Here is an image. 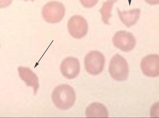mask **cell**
<instances>
[{"label": "cell", "mask_w": 159, "mask_h": 118, "mask_svg": "<svg viewBox=\"0 0 159 118\" xmlns=\"http://www.w3.org/2000/svg\"><path fill=\"white\" fill-rule=\"evenodd\" d=\"M24 0V1H28V0ZM30 0V1H34L35 0Z\"/></svg>", "instance_id": "16"}, {"label": "cell", "mask_w": 159, "mask_h": 118, "mask_svg": "<svg viewBox=\"0 0 159 118\" xmlns=\"http://www.w3.org/2000/svg\"><path fill=\"white\" fill-rule=\"evenodd\" d=\"M148 3L151 5H154L159 3V0H144Z\"/></svg>", "instance_id": "15"}, {"label": "cell", "mask_w": 159, "mask_h": 118, "mask_svg": "<svg viewBox=\"0 0 159 118\" xmlns=\"http://www.w3.org/2000/svg\"><path fill=\"white\" fill-rule=\"evenodd\" d=\"M116 0H107L103 2L99 10L102 16V19L106 24H109V20L111 16V11L114 3Z\"/></svg>", "instance_id": "12"}, {"label": "cell", "mask_w": 159, "mask_h": 118, "mask_svg": "<svg viewBox=\"0 0 159 118\" xmlns=\"http://www.w3.org/2000/svg\"><path fill=\"white\" fill-rule=\"evenodd\" d=\"M129 66L126 59L118 54H115L111 59L109 72L115 80L122 81L128 78Z\"/></svg>", "instance_id": "3"}, {"label": "cell", "mask_w": 159, "mask_h": 118, "mask_svg": "<svg viewBox=\"0 0 159 118\" xmlns=\"http://www.w3.org/2000/svg\"><path fill=\"white\" fill-rule=\"evenodd\" d=\"M13 0H0V8L6 7L10 5Z\"/></svg>", "instance_id": "14"}, {"label": "cell", "mask_w": 159, "mask_h": 118, "mask_svg": "<svg viewBox=\"0 0 159 118\" xmlns=\"http://www.w3.org/2000/svg\"><path fill=\"white\" fill-rule=\"evenodd\" d=\"M41 12L42 17L45 21L50 23H56L60 22L64 17L65 8L61 3L52 1L43 7Z\"/></svg>", "instance_id": "2"}, {"label": "cell", "mask_w": 159, "mask_h": 118, "mask_svg": "<svg viewBox=\"0 0 159 118\" xmlns=\"http://www.w3.org/2000/svg\"><path fill=\"white\" fill-rule=\"evenodd\" d=\"M18 71L20 78L27 86L33 87L34 94H36L39 86V79L36 74L28 67L19 66Z\"/></svg>", "instance_id": "9"}, {"label": "cell", "mask_w": 159, "mask_h": 118, "mask_svg": "<svg viewBox=\"0 0 159 118\" xmlns=\"http://www.w3.org/2000/svg\"><path fill=\"white\" fill-rule=\"evenodd\" d=\"M119 17L123 23L128 27L135 24L139 20L141 10L139 8H135L128 11H121L117 9Z\"/></svg>", "instance_id": "10"}, {"label": "cell", "mask_w": 159, "mask_h": 118, "mask_svg": "<svg viewBox=\"0 0 159 118\" xmlns=\"http://www.w3.org/2000/svg\"><path fill=\"white\" fill-rule=\"evenodd\" d=\"M99 0H80L82 5L85 8H90L97 3Z\"/></svg>", "instance_id": "13"}, {"label": "cell", "mask_w": 159, "mask_h": 118, "mask_svg": "<svg viewBox=\"0 0 159 118\" xmlns=\"http://www.w3.org/2000/svg\"><path fill=\"white\" fill-rule=\"evenodd\" d=\"M79 60L71 57L63 59L60 65V70L62 75L69 79H72L77 76L80 72Z\"/></svg>", "instance_id": "8"}, {"label": "cell", "mask_w": 159, "mask_h": 118, "mask_svg": "<svg viewBox=\"0 0 159 118\" xmlns=\"http://www.w3.org/2000/svg\"><path fill=\"white\" fill-rule=\"evenodd\" d=\"M112 41L117 48L125 52L132 50L136 44V40L131 33L124 31L117 32L114 35Z\"/></svg>", "instance_id": "6"}, {"label": "cell", "mask_w": 159, "mask_h": 118, "mask_svg": "<svg viewBox=\"0 0 159 118\" xmlns=\"http://www.w3.org/2000/svg\"><path fill=\"white\" fill-rule=\"evenodd\" d=\"M159 56L157 54H150L142 59L140 67L143 73L150 77H156L159 74Z\"/></svg>", "instance_id": "7"}, {"label": "cell", "mask_w": 159, "mask_h": 118, "mask_svg": "<svg viewBox=\"0 0 159 118\" xmlns=\"http://www.w3.org/2000/svg\"><path fill=\"white\" fill-rule=\"evenodd\" d=\"M85 114L88 118H107L108 113L106 107L103 104L95 102L92 103L86 109Z\"/></svg>", "instance_id": "11"}, {"label": "cell", "mask_w": 159, "mask_h": 118, "mask_svg": "<svg viewBox=\"0 0 159 118\" xmlns=\"http://www.w3.org/2000/svg\"><path fill=\"white\" fill-rule=\"evenodd\" d=\"M67 28L70 35L73 38L80 39L87 34L88 26L86 20L83 17L75 15L68 20Z\"/></svg>", "instance_id": "5"}, {"label": "cell", "mask_w": 159, "mask_h": 118, "mask_svg": "<svg viewBox=\"0 0 159 118\" xmlns=\"http://www.w3.org/2000/svg\"></svg>", "instance_id": "17"}, {"label": "cell", "mask_w": 159, "mask_h": 118, "mask_svg": "<svg viewBox=\"0 0 159 118\" xmlns=\"http://www.w3.org/2000/svg\"><path fill=\"white\" fill-rule=\"evenodd\" d=\"M52 101L55 106L59 109L65 110L71 108L76 98L74 89L66 84H62L56 87L52 95Z\"/></svg>", "instance_id": "1"}, {"label": "cell", "mask_w": 159, "mask_h": 118, "mask_svg": "<svg viewBox=\"0 0 159 118\" xmlns=\"http://www.w3.org/2000/svg\"><path fill=\"white\" fill-rule=\"evenodd\" d=\"M105 63V57L101 53L98 51H92L85 57V68L89 74L97 75L103 71Z\"/></svg>", "instance_id": "4"}]
</instances>
